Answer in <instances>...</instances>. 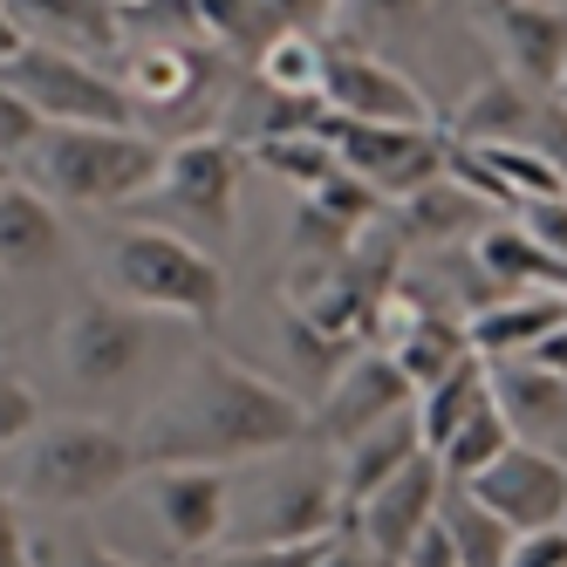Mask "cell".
<instances>
[{
	"instance_id": "3957f363",
	"label": "cell",
	"mask_w": 567,
	"mask_h": 567,
	"mask_svg": "<svg viewBox=\"0 0 567 567\" xmlns=\"http://www.w3.org/2000/svg\"><path fill=\"white\" fill-rule=\"evenodd\" d=\"M0 465H8V493H14L21 506H55V513L110 506V499L144 472V465H137V437H131L124 424H103V417H55V424H34Z\"/></svg>"
},
{
	"instance_id": "9a60e30c",
	"label": "cell",
	"mask_w": 567,
	"mask_h": 567,
	"mask_svg": "<svg viewBox=\"0 0 567 567\" xmlns=\"http://www.w3.org/2000/svg\"><path fill=\"white\" fill-rule=\"evenodd\" d=\"M437 499H444V465H437L431 452H417L403 472H390V478H383L377 493L362 499L342 526H355V534L370 540L383 560H396V567H403V554H411V547H417V534L437 519Z\"/></svg>"
},
{
	"instance_id": "7c38bea8",
	"label": "cell",
	"mask_w": 567,
	"mask_h": 567,
	"mask_svg": "<svg viewBox=\"0 0 567 567\" xmlns=\"http://www.w3.org/2000/svg\"><path fill=\"white\" fill-rule=\"evenodd\" d=\"M411 403H417L411 377H403L383 349H355V355L336 362L329 390H321V403L308 411V437H321V444H336V452H342L349 437H362V431L403 417Z\"/></svg>"
},
{
	"instance_id": "836d02e7",
	"label": "cell",
	"mask_w": 567,
	"mask_h": 567,
	"mask_svg": "<svg viewBox=\"0 0 567 567\" xmlns=\"http://www.w3.org/2000/svg\"><path fill=\"white\" fill-rule=\"evenodd\" d=\"M315 567H396V560H383L370 540L355 534V526H336V534H321V554H315Z\"/></svg>"
},
{
	"instance_id": "603a6c76",
	"label": "cell",
	"mask_w": 567,
	"mask_h": 567,
	"mask_svg": "<svg viewBox=\"0 0 567 567\" xmlns=\"http://www.w3.org/2000/svg\"><path fill=\"white\" fill-rule=\"evenodd\" d=\"M478 226H493V198L472 192L452 172L403 198V239H458V233H478Z\"/></svg>"
},
{
	"instance_id": "f546056e",
	"label": "cell",
	"mask_w": 567,
	"mask_h": 567,
	"mask_svg": "<svg viewBox=\"0 0 567 567\" xmlns=\"http://www.w3.org/2000/svg\"><path fill=\"white\" fill-rule=\"evenodd\" d=\"M321 540H288V547H213V554H198L185 567H315Z\"/></svg>"
},
{
	"instance_id": "74e56055",
	"label": "cell",
	"mask_w": 567,
	"mask_h": 567,
	"mask_svg": "<svg viewBox=\"0 0 567 567\" xmlns=\"http://www.w3.org/2000/svg\"><path fill=\"white\" fill-rule=\"evenodd\" d=\"M69 567H144V560H131L124 547H110L96 534H69Z\"/></svg>"
},
{
	"instance_id": "f35d334b",
	"label": "cell",
	"mask_w": 567,
	"mask_h": 567,
	"mask_svg": "<svg viewBox=\"0 0 567 567\" xmlns=\"http://www.w3.org/2000/svg\"><path fill=\"white\" fill-rule=\"evenodd\" d=\"M519 362H534V370H547V377H567V315H560L554 329H547L534 349H526Z\"/></svg>"
},
{
	"instance_id": "ba28073f",
	"label": "cell",
	"mask_w": 567,
	"mask_h": 567,
	"mask_svg": "<svg viewBox=\"0 0 567 567\" xmlns=\"http://www.w3.org/2000/svg\"><path fill=\"white\" fill-rule=\"evenodd\" d=\"M124 499L144 506V526L157 534L165 560H198L226 547V513H233V472L226 465H144Z\"/></svg>"
},
{
	"instance_id": "cb8c5ba5",
	"label": "cell",
	"mask_w": 567,
	"mask_h": 567,
	"mask_svg": "<svg viewBox=\"0 0 567 567\" xmlns=\"http://www.w3.org/2000/svg\"><path fill=\"white\" fill-rule=\"evenodd\" d=\"M485 396H493V362H485V355H465L452 377H437L431 390H417V431H424V452H437V444L452 437Z\"/></svg>"
},
{
	"instance_id": "83f0119b",
	"label": "cell",
	"mask_w": 567,
	"mask_h": 567,
	"mask_svg": "<svg viewBox=\"0 0 567 567\" xmlns=\"http://www.w3.org/2000/svg\"><path fill=\"white\" fill-rule=\"evenodd\" d=\"M472 260L493 274V280H506V288H534L540 267H547V254L519 233V219L513 226H478L472 233Z\"/></svg>"
},
{
	"instance_id": "8fae6325",
	"label": "cell",
	"mask_w": 567,
	"mask_h": 567,
	"mask_svg": "<svg viewBox=\"0 0 567 567\" xmlns=\"http://www.w3.org/2000/svg\"><path fill=\"white\" fill-rule=\"evenodd\" d=\"M321 110L342 124H437L431 96L362 42H321Z\"/></svg>"
},
{
	"instance_id": "d590c367",
	"label": "cell",
	"mask_w": 567,
	"mask_h": 567,
	"mask_svg": "<svg viewBox=\"0 0 567 567\" xmlns=\"http://www.w3.org/2000/svg\"><path fill=\"white\" fill-rule=\"evenodd\" d=\"M431 0H342V21L349 28H396V21H417Z\"/></svg>"
},
{
	"instance_id": "1f68e13d",
	"label": "cell",
	"mask_w": 567,
	"mask_h": 567,
	"mask_svg": "<svg viewBox=\"0 0 567 567\" xmlns=\"http://www.w3.org/2000/svg\"><path fill=\"white\" fill-rule=\"evenodd\" d=\"M42 137V116H34L28 103H21V90H8V75H0V157L8 165H21V151Z\"/></svg>"
},
{
	"instance_id": "9c48e42d",
	"label": "cell",
	"mask_w": 567,
	"mask_h": 567,
	"mask_svg": "<svg viewBox=\"0 0 567 567\" xmlns=\"http://www.w3.org/2000/svg\"><path fill=\"white\" fill-rule=\"evenodd\" d=\"M0 75H8V90H21V103L42 116V124H137V103L124 96L116 69H103V62L21 42L0 62Z\"/></svg>"
},
{
	"instance_id": "277c9868",
	"label": "cell",
	"mask_w": 567,
	"mask_h": 567,
	"mask_svg": "<svg viewBox=\"0 0 567 567\" xmlns=\"http://www.w3.org/2000/svg\"><path fill=\"white\" fill-rule=\"evenodd\" d=\"M103 295L131 301L144 315L185 321V329H206L226 308V267H219V254L192 247L185 233L137 219L103 247Z\"/></svg>"
},
{
	"instance_id": "30bf717a",
	"label": "cell",
	"mask_w": 567,
	"mask_h": 567,
	"mask_svg": "<svg viewBox=\"0 0 567 567\" xmlns=\"http://www.w3.org/2000/svg\"><path fill=\"white\" fill-rule=\"evenodd\" d=\"M321 137H329L336 165L355 172L383 206H403L411 192L452 172V137L437 124H342V116H321Z\"/></svg>"
},
{
	"instance_id": "4dcf8cb0",
	"label": "cell",
	"mask_w": 567,
	"mask_h": 567,
	"mask_svg": "<svg viewBox=\"0 0 567 567\" xmlns=\"http://www.w3.org/2000/svg\"><path fill=\"white\" fill-rule=\"evenodd\" d=\"M513 219H519V233L534 239V247H540L547 260H567V192L534 198V206H519Z\"/></svg>"
},
{
	"instance_id": "4316f807",
	"label": "cell",
	"mask_w": 567,
	"mask_h": 567,
	"mask_svg": "<svg viewBox=\"0 0 567 567\" xmlns=\"http://www.w3.org/2000/svg\"><path fill=\"white\" fill-rule=\"evenodd\" d=\"M506 444H513V424H506V411H499V396H485L478 411H472L452 437H444L431 458L444 465V478H472V472L493 465V458L506 452Z\"/></svg>"
},
{
	"instance_id": "ab89813d",
	"label": "cell",
	"mask_w": 567,
	"mask_h": 567,
	"mask_svg": "<svg viewBox=\"0 0 567 567\" xmlns=\"http://www.w3.org/2000/svg\"><path fill=\"white\" fill-rule=\"evenodd\" d=\"M21 49V28H14V14H8V0H0V62H8Z\"/></svg>"
},
{
	"instance_id": "ffe728a7",
	"label": "cell",
	"mask_w": 567,
	"mask_h": 567,
	"mask_svg": "<svg viewBox=\"0 0 567 567\" xmlns=\"http://www.w3.org/2000/svg\"><path fill=\"white\" fill-rule=\"evenodd\" d=\"M424 452V431H417V403L403 417H390V424H377V431H362V437H349L342 452H336V493H342V519L377 493V485L390 478V472H403Z\"/></svg>"
},
{
	"instance_id": "52a82bcc",
	"label": "cell",
	"mask_w": 567,
	"mask_h": 567,
	"mask_svg": "<svg viewBox=\"0 0 567 567\" xmlns=\"http://www.w3.org/2000/svg\"><path fill=\"white\" fill-rule=\"evenodd\" d=\"M172 329H185V321L144 315L116 295H83L55 321V362L75 390H124L172 355Z\"/></svg>"
},
{
	"instance_id": "ac0fdd59",
	"label": "cell",
	"mask_w": 567,
	"mask_h": 567,
	"mask_svg": "<svg viewBox=\"0 0 567 567\" xmlns=\"http://www.w3.org/2000/svg\"><path fill=\"white\" fill-rule=\"evenodd\" d=\"M560 315H567V295H554V288H499L493 301H478L465 315V342L485 362H519Z\"/></svg>"
},
{
	"instance_id": "8992f818",
	"label": "cell",
	"mask_w": 567,
	"mask_h": 567,
	"mask_svg": "<svg viewBox=\"0 0 567 567\" xmlns=\"http://www.w3.org/2000/svg\"><path fill=\"white\" fill-rule=\"evenodd\" d=\"M239 172H247V151L226 144L219 131H198L165 144V165H157V185L137 198V219L144 226H165L185 233L192 247H226L233 239V213H239Z\"/></svg>"
},
{
	"instance_id": "7a4b0ae2",
	"label": "cell",
	"mask_w": 567,
	"mask_h": 567,
	"mask_svg": "<svg viewBox=\"0 0 567 567\" xmlns=\"http://www.w3.org/2000/svg\"><path fill=\"white\" fill-rule=\"evenodd\" d=\"M157 165H165V144H157L144 124H42L21 151V178L55 198L62 213L83 206H137V198L157 185Z\"/></svg>"
},
{
	"instance_id": "5bb4252c",
	"label": "cell",
	"mask_w": 567,
	"mask_h": 567,
	"mask_svg": "<svg viewBox=\"0 0 567 567\" xmlns=\"http://www.w3.org/2000/svg\"><path fill=\"white\" fill-rule=\"evenodd\" d=\"M472 8H478V34L499 55V75L526 90H554L567 62V8H540V0H472Z\"/></svg>"
},
{
	"instance_id": "e575fe53",
	"label": "cell",
	"mask_w": 567,
	"mask_h": 567,
	"mask_svg": "<svg viewBox=\"0 0 567 567\" xmlns=\"http://www.w3.org/2000/svg\"><path fill=\"white\" fill-rule=\"evenodd\" d=\"M506 567H567V526H540V534H519Z\"/></svg>"
},
{
	"instance_id": "e0dca14e",
	"label": "cell",
	"mask_w": 567,
	"mask_h": 567,
	"mask_svg": "<svg viewBox=\"0 0 567 567\" xmlns=\"http://www.w3.org/2000/svg\"><path fill=\"white\" fill-rule=\"evenodd\" d=\"M8 14L21 28V42H42L83 62L124 49V8L116 0H8Z\"/></svg>"
},
{
	"instance_id": "60d3db41",
	"label": "cell",
	"mask_w": 567,
	"mask_h": 567,
	"mask_svg": "<svg viewBox=\"0 0 567 567\" xmlns=\"http://www.w3.org/2000/svg\"><path fill=\"white\" fill-rule=\"evenodd\" d=\"M554 103H560V116H567V62H560V75H554V90H547Z\"/></svg>"
},
{
	"instance_id": "d6986e66",
	"label": "cell",
	"mask_w": 567,
	"mask_h": 567,
	"mask_svg": "<svg viewBox=\"0 0 567 567\" xmlns=\"http://www.w3.org/2000/svg\"><path fill=\"white\" fill-rule=\"evenodd\" d=\"M493 396L519 444L567 465V377H547L534 362H493Z\"/></svg>"
},
{
	"instance_id": "f1b7e54d",
	"label": "cell",
	"mask_w": 567,
	"mask_h": 567,
	"mask_svg": "<svg viewBox=\"0 0 567 567\" xmlns=\"http://www.w3.org/2000/svg\"><path fill=\"white\" fill-rule=\"evenodd\" d=\"M34 424H42V396H34V383H28L21 370H8V362H0V458H8Z\"/></svg>"
},
{
	"instance_id": "2e32d148",
	"label": "cell",
	"mask_w": 567,
	"mask_h": 567,
	"mask_svg": "<svg viewBox=\"0 0 567 567\" xmlns=\"http://www.w3.org/2000/svg\"><path fill=\"white\" fill-rule=\"evenodd\" d=\"M69 254V226H62V206L42 198L21 172L0 178V274L8 280H42L55 274Z\"/></svg>"
},
{
	"instance_id": "6da1fadb",
	"label": "cell",
	"mask_w": 567,
	"mask_h": 567,
	"mask_svg": "<svg viewBox=\"0 0 567 567\" xmlns=\"http://www.w3.org/2000/svg\"><path fill=\"white\" fill-rule=\"evenodd\" d=\"M137 465H254L308 437V403L219 349H192L137 417Z\"/></svg>"
},
{
	"instance_id": "7bdbcfd3",
	"label": "cell",
	"mask_w": 567,
	"mask_h": 567,
	"mask_svg": "<svg viewBox=\"0 0 567 567\" xmlns=\"http://www.w3.org/2000/svg\"><path fill=\"white\" fill-rule=\"evenodd\" d=\"M540 8H567V0H540Z\"/></svg>"
},
{
	"instance_id": "b9f144b4",
	"label": "cell",
	"mask_w": 567,
	"mask_h": 567,
	"mask_svg": "<svg viewBox=\"0 0 567 567\" xmlns=\"http://www.w3.org/2000/svg\"><path fill=\"white\" fill-rule=\"evenodd\" d=\"M0 178H14V165H8V157H0Z\"/></svg>"
},
{
	"instance_id": "8d00e7d4",
	"label": "cell",
	"mask_w": 567,
	"mask_h": 567,
	"mask_svg": "<svg viewBox=\"0 0 567 567\" xmlns=\"http://www.w3.org/2000/svg\"><path fill=\"white\" fill-rule=\"evenodd\" d=\"M274 14L288 21V28H308V34H321L329 21H342V0H274Z\"/></svg>"
},
{
	"instance_id": "4fadbf2b",
	"label": "cell",
	"mask_w": 567,
	"mask_h": 567,
	"mask_svg": "<svg viewBox=\"0 0 567 567\" xmlns=\"http://www.w3.org/2000/svg\"><path fill=\"white\" fill-rule=\"evenodd\" d=\"M458 485H472L478 506L499 513L513 534L567 526V465L547 458V452H534V444H519V437H513L485 472H472V478H458Z\"/></svg>"
},
{
	"instance_id": "7402d4cb",
	"label": "cell",
	"mask_w": 567,
	"mask_h": 567,
	"mask_svg": "<svg viewBox=\"0 0 567 567\" xmlns=\"http://www.w3.org/2000/svg\"><path fill=\"white\" fill-rule=\"evenodd\" d=\"M437 526H444V540H452V560H458V567H506V554H513V540H519L513 526H506L499 513H485L478 493H472V485H458V478H444Z\"/></svg>"
},
{
	"instance_id": "d4e9b609",
	"label": "cell",
	"mask_w": 567,
	"mask_h": 567,
	"mask_svg": "<svg viewBox=\"0 0 567 567\" xmlns=\"http://www.w3.org/2000/svg\"><path fill=\"white\" fill-rule=\"evenodd\" d=\"M321 42H329V34L280 28L274 42L254 55V75L267 83V96H288V103H321Z\"/></svg>"
},
{
	"instance_id": "5b68a950",
	"label": "cell",
	"mask_w": 567,
	"mask_h": 567,
	"mask_svg": "<svg viewBox=\"0 0 567 567\" xmlns=\"http://www.w3.org/2000/svg\"><path fill=\"white\" fill-rule=\"evenodd\" d=\"M342 526V493H336V465L308 452V437L288 452L254 458V478L233 472V513H226V540L233 547H288V540H321Z\"/></svg>"
},
{
	"instance_id": "d6a6232c",
	"label": "cell",
	"mask_w": 567,
	"mask_h": 567,
	"mask_svg": "<svg viewBox=\"0 0 567 567\" xmlns=\"http://www.w3.org/2000/svg\"><path fill=\"white\" fill-rule=\"evenodd\" d=\"M0 567H42V554H34V534H28V513L21 499L0 485Z\"/></svg>"
},
{
	"instance_id": "44dd1931",
	"label": "cell",
	"mask_w": 567,
	"mask_h": 567,
	"mask_svg": "<svg viewBox=\"0 0 567 567\" xmlns=\"http://www.w3.org/2000/svg\"><path fill=\"white\" fill-rule=\"evenodd\" d=\"M534 90L513 83V75H493V83H478L458 116L444 124V137L452 144H534Z\"/></svg>"
},
{
	"instance_id": "484cf974",
	"label": "cell",
	"mask_w": 567,
	"mask_h": 567,
	"mask_svg": "<svg viewBox=\"0 0 567 567\" xmlns=\"http://www.w3.org/2000/svg\"><path fill=\"white\" fill-rule=\"evenodd\" d=\"M254 165H267L274 178H288V185H301V192H315L329 172H342L336 165V151H329V137H321V124H295V131H260L254 137Z\"/></svg>"
}]
</instances>
